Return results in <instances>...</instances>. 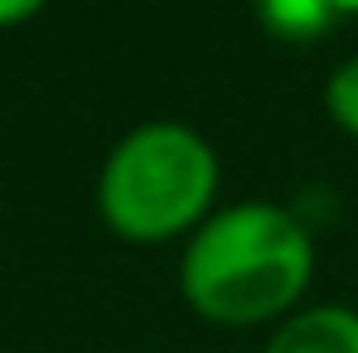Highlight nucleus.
<instances>
[{
    "label": "nucleus",
    "mask_w": 358,
    "mask_h": 353,
    "mask_svg": "<svg viewBox=\"0 0 358 353\" xmlns=\"http://www.w3.org/2000/svg\"><path fill=\"white\" fill-rule=\"evenodd\" d=\"M257 15H262V24H266L276 39H291V44L320 39V34L339 20L329 0H257Z\"/></svg>",
    "instance_id": "nucleus-4"
},
{
    "label": "nucleus",
    "mask_w": 358,
    "mask_h": 353,
    "mask_svg": "<svg viewBox=\"0 0 358 353\" xmlns=\"http://www.w3.org/2000/svg\"><path fill=\"white\" fill-rule=\"evenodd\" d=\"M329 5H334V15H339V20H349V15H358V0H329Z\"/></svg>",
    "instance_id": "nucleus-7"
},
{
    "label": "nucleus",
    "mask_w": 358,
    "mask_h": 353,
    "mask_svg": "<svg viewBox=\"0 0 358 353\" xmlns=\"http://www.w3.org/2000/svg\"><path fill=\"white\" fill-rule=\"evenodd\" d=\"M315 281V233L291 203L242 199L213 208V218L184 242L179 295L184 305L223 329L281 324L300 310Z\"/></svg>",
    "instance_id": "nucleus-1"
},
{
    "label": "nucleus",
    "mask_w": 358,
    "mask_h": 353,
    "mask_svg": "<svg viewBox=\"0 0 358 353\" xmlns=\"http://www.w3.org/2000/svg\"><path fill=\"white\" fill-rule=\"evenodd\" d=\"M218 150L184 121H145L126 131L97 170V213L107 233L160 247L199 233L218 199Z\"/></svg>",
    "instance_id": "nucleus-2"
},
{
    "label": "nucleus",
    "mask_w": 358,
    "mask_h": 353,
    "mask_svg": "<svg viewBox=\"0 0 358 353\" xmlns=\"http://www.w3.org/2000/svg\"><path fill=\"white\" fill-rule=\"evenodd\" d=\"M49 0H0V29H15L24 20H34Z\"/></svg>",
    "instance_id": "nucleus-6"
},
{
    "label": "nucleus",
    "mask_w": 358,
    "mask_h": 353,
    "mask_svg": "<svg viewBox=\"0 0 358 353\" xmlns=\"http://www.w3.org/2000/svg\"><path fill=\"white\" fill-rule=\"evenodd\" d=\"M262 353H358V310L349 305H300L276 324Z\"/></svg>",
    "instance_id": "nucleus-3"
},
{
    "label": "nucleus",
    "mask_w": 358,
    "mask_h": 353,
    "mask_svg": "<svg viewBox=\"0 0 358 353\" xmlns=\"http://www.w3.org/2000/svg\"><path fill=\"white\" fill-rule=\"evenodd\" d=\"M324 112L344 136L358 141V59H344L324 78Z\"/></svg>",
    "instance_id": "nucleus-5"
}]
</instances>
